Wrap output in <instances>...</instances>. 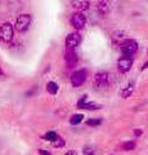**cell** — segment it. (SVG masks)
I'll list each match as a JSON object with an SVG mask.
<instances>
[{"mask_svg":"<svg viewBox=\"0 0 148 155\" xmlns=\"http://www.w3.org/2000/svg\"><path fill=\"white\" fill-rule=\"evenodd\" d=\"M13 35H14V28L9 22H5L0 26V40L3 43L12 41Z\"/></svg>","mask_w":148,"mask_h":155,"instance_id":"1","label":"cell"},{"mask_svg":"<svg viewBox=\"0 0 148 155\" xmlns=\"http://www.w3.org/2000/svg\"><path fill=\"white\" fill-rule=\"evenodd\" d=\"M30 23H31V16L27 13H23L21 16H18L17 21H16V26L14 27H16L17 31L25 32L28 28V26H30Z\"/></svg>","mask_w":148,"mask_h":155,"instance_id":"2","label":"cell"},{"mask_svg":"<svg viewBox=\"0 0 148 155\" xmlns=\"http://www.w3.org/2000/svg\"><path fill=\"white\" fill-rule=\"evenodd\" d=\"M111 83V75L106 71H101V72H97L94 75V84L95 87L101 88V87H106Z\"/></svg>","mask_w":148,"mask_h":155,"instance_id":"3","label":"cell"},{"mask_svg":"<svg viewBox=\"0 0 148 155\" xmlns=\"http://www.w3.org/2000/svg\"><path fill=\"white\" fill-rule=\"evenodd\" d=\"M81 41V35L79 32H71L70 35L66 38V47H67V51H74L76 47L80 44Z\"/></svg>","mask_w":148,"mask_h":155,"instance_id":"4","label":"cell"},{"mask_svg":"<svg viewBox=\"0 0 148 155\" xmlns=\"http://www.w3.org/2000/svg\"><path fill=\"white\" fill-rule=\"evenodd\" d=\"M87 80V71L85 70H77L71 75V83L74 87H80Z\"/></svg>","mask_w":148,"mask_h":155,"instance_id":"5","label":"cell"},{"mask_svg":"<svg viewBox=\"0 0 148 155\" xmlns=\"http://www.w3.org/2000/svg\"><path fill=\"white\" fill-rule=\"evenodd\" d=\"M131 66H133V57H129V56L121 57L117 62V67L120 72H128L131 69Z\"/></svg>","mask_w":148,"mask_h":155,"instance_id":"6","label":"cell"},{"mask_svg":"<svg viewBox=\"0 0 148 155\" xmlns=\"http://www.w3.org/2000/svg\"><path fill=\"white\" fill-rule=\"evenodd\" d=\"M120 49H121V52H122L124 56L131 57V56L138 51V45H137V43L129 40V41H126V43H124V44H121Z\"/></svg>","mask_w":148,"mask_h":155,"instance_id":"7","label":"cell"},{"mask_svg":"<svg viewBox=\"0 0 148 155\" xmlns=\"http://www.w3.org/2000/svg\"><path fill=\"white\" fill-rule=\"evenodd\" d=\"M71 23H72V26L75 28H77V30H81V28H84L85 23H87V18H85V16L83 13H75L72 18H71Z\"/></svg>","mask_w":148,"mask_h":155,"instance_id":"8","label":"cell"},{"mask_svg":"<svg viewBox=\"0 0 148 155\" xmlns=\"http://www.w3.org/2000/svg\"><path fill=\"white\" fill-rule=\"evenodd\" d=\"M77 106L80 109H85V110H97V109H101V106L97 105V104H93V102H87V96H83L79 102Z\"/></svg>","mask_w":148,"mask_h":155,"instance_id":"9","label":"cell"},{"mask_svg":"<svg viewBox=\"0 0 148 155\" xmlns=\"http://www.w3.org/2000/svg\"><path fill=\"white\" fill-rule=\"evenodd\" d=\"M65 60H66V64H67L68 67H72L76 65V62H77V54H76L75 51H67L66 52V56H65Z\"/></svg>","mask_w":148,"mask_h":155,"instance_id":"10","label":"cell"},{"mask_svg":"<svg viewBox=\"0 0 148 155\" xmlns=\"http://www.w3.org/2000/svg\"><path fill=\"white\" fill-rule=\"evenodd\" d=\"M133 92H134V83H129L125 88H122V91H121V97H124V98H128L129 96H130Z\"/></svg>","mask_w":148,"mask_h":155,"instance_id":"11","label":"cell"},{"mask_svg":"<svg viewBox=\"0 0 148 155\" xmlns=\"http://www.w3.org/2000/svg\"><path fill=\"white\" fill-rule=\"evenodd\" d=\"M72 7L75 9H79V11H87L90 7L89 2H72Z\"/></svg>","mask_w":148,"mask_h":155,"instance_id":"12","label":"cell"},{"mask_svg":"<svg viewBox=\"0 0 148 155\" xmlns=\"http://www.w3.org/2000/svg\"><path fill=\"white\" fill-rule=\"evenodd\" d=\"M58 84L54 83V81H49V83L46 84V91H48V93H50V94H57L58 93Z\"/></svg>","mask_w":148,"mask_h":155,"instance_id":"13","label":"cell"},{"mask_svg":"<svg viewBox=\"0 0 148 155\" xmlns=\"http://www.w3.org/2000/svg\"><path fill=\"white\" fill-rule=\"evenodd\" d=\"M97 8H98V11L101 12L102 14H107L109 12V4L107 2H99Z\"/></svg>","mask_w":148,"mask_h":155,"instance_id":"14","label":"cell"},{"mask_svg":"<svg viewBox=\"0 0 148 155\" xmlns=\"http://www.w3.org/2000/svg\"><path fill=\"white\" fill-rule=\"evenodd\" d=\"M83 119H84V115L83 114H75L71 116V119H70V123L72 124V125H76V124H79L83 122Z\"/></svg>","mask_w":148,"mask_h":155,"instance_id":"15","label":"cell"},{"mask_svg":"<svg viewBox=\"0 0 148 155\" xmlns=\"http://www.w3.org/2000/svg\"><path fill=\"white\" fill-rule=\"evenodd\" d=\"M57 137H58V134H57L54 130H50V132H48L45 136H44V138L46 140V141H52V142H54Z\"/></svg>","mask_w":148,"mask_h":155,"instance_id":"16","label":"cell"},{"mask_svg":"<svg viewBox=\"0 0 148 155\" xmlns=\"http://www.w3.org/2000/svg\"><path fill=\"white\" fill-rule=\"evenodd\" d=\"M87 124L90 125V127H97V125L102 124V119L101 118H93V119H88Z\"/></svg>","mask_w":148,"mask_h":155,"instance_id":"17","label":"cell"},{"mask_svg":"<svg viewBox=\"0 0 148 155\" xmlns=\"http://www.w3.org/2000/svg\"><path fill=\"white\" fill-rule=\"evenodd\" d=\"M112 38H113L115 41H120V40H124V39H125V34L122 31H116V32H113Z\"/></svg>","mask_w":148,"mask_h":155,"instance_id":"18","label":"cell"},{"mask_svg":"<svg viewBox=\"0 0 148 155\" xmlns=\"http://www.w3.org/2000/svg\"><path fill=\"white\" fill-rule=\"evenodd\" d=\"M134 147H135L134 141H128L125 143H122V150H125V151H128V150H133Z\"/></svg>","mask_w":148,"mask_h":155,"instance_id":"19","label":"cell"},{"mask_svg":"<svg viewBox=\"0 0 148 155\" xmlns=\"http://www.w3.org/2000/svg\"><path fill=\"white\" fill-rule=\"evenodd\" d=\"M83 153H84V155H94V149L92 146H85Z\"/></svg>","mask_w":148,"mask_h":155,"instance_id":"20","label":"cell"},{"mask_svg":"<svg viewBox=\"0 0 148 155\" xmlns=\"http://www.w3.org/2000/svg\"><path fill=\"white\" fill-rule=\"evenodd\" d=\"M53 143H54V146H55V147H62V146L65 145V140H63V138H61V137H57V140H55Z\"/></svg>","mask_w":148,"mask_h":155,"instance_id":"21","label":"cell"},{"mask_svg":"<svg viewBox=\"0 0 148 155\" xmlns=\"http://www.w3.org/2000/svg\"><path fill=\"white\" fill-rule=\"evenodd\" d=\"M39 154H40V155H50V153L46 151V150H44V149H40V150H39Z\"/></svg>","mask_w":148,"mask_h":155,"instance_id":"22","label":"cell"},{"mask_svg":"<svg viewBox=\"0 0 148 155\" xmlns=\"http://www.w3.org/2000/svg\"><path fill=\"white\" fill-rule=\"evenodd\" d=\"M65 155H77V153H76V151H74V150H68V151L66 153Z\"/></svg>","mask_w":148,"mask_h":155,"instance_id":"23","label":"cell"},{"mask_svg":"<svg viewBox=\"0 0 148 155\" xmlns=\"http://www.w3.org/2000/svg\"><path fill=\"white\" fill-rule=\"evenodd\" d=\"M134 134H135V136L142 134V129H138V128H137V129H134Z\"/></svg>","mask_w":148,"mask_h":155,"instance_id":"24","label":"cell"},{"mask_svg":"<svg viewBox=\"0 0 148 155\" xmlns=\"http://www.w3.org/2000/svg\"><path fill=\"white\" fill-rule=\"evenodd\" d=\"M3 75V70H2V67H0V76Z\"/></svg>","mask_w":148,"mask_h":155,"instance_id":"25","label":"cell"},{"mask_svg":"<svg viewBox=\"0 0 148 155\" xmlns=\"http://www.w3.org/2000/svg\"><path fill=\"white\" fill-rule=\"evenodd\" d=\"M147 66H148V62H147V64H146V65H144V67H147Z\"/></svg>","mask_w":148,"mask_h":155,"instance_id":"26","label":"cell"}]
</instances>
